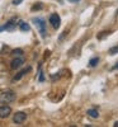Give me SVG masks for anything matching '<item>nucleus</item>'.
<instances>
[{
  "instance_id": "13",
  "label": "nucleus",
  "mask_w": 118,
  "mask_h": 127,
  "mask_svg": "<svg viewBox=\"0 0 118 127\" xmlns=\"http://www.w3.org/2000/svg\"><path fill=\"white\" fill-rule=\"evenodd\" d=\"M116 54H118V45L109 50V55H116Z\"/></svg>"
},
{
  "instance_id": "4",
  "label": "nucleus",
  "mask_w": 118,
  "mask_h": 127,
  "mask_svg": "<svg viewBox=\"0 0 118 127\" xmlns=\"http://www.w3.org/2000/svg\"><path fill=\"white\" fill-rule=\"evenodd\" d=\"M27 118V114L24 112H17L14 114V117H13V121L14 123H23Z\"/></svg>"
},
{
  "instance_id": "17",
  "label": "nucleus",
  "mask_w": 118,
  "mask_h": 127,
  "mask_svg": "<svg viewBox=\"0 0 118 127\" xmlns=\"http://www.w3.org/2000/svg\"><path fill=\"white\" fill-rule=\"evenodd\" d=\"M69 1H72V3H78V1H80V0H69Z\"/></svg>"
},
{
  "instance_id": "7",
  "label": "nucleus",
  "mask_w": 118,
  "mask_h": 127,
  "mask_svg": "<svg viewBox=\"0 0 118 127\" xmlns=\"http://www.w3.org/2000/svg\"><path fill=\"white\" fill-rule=\"evenodd\" d=\"M14 28H15V23H14V20H9V22H8L5 26L0 27V32H1V31H5V29L12 31V29H14Z\"/></svg>"
},
{
  "instance_id": "6",
  "label": "nucleus",
  "mask_w": 118,
  "mask_h": 127,
  "mask_svg": "<svg viewBox=\"0 0 118 127\" xmlns=\"http://www.w3.org/2000/svg\"><path fill=\"white\" fill-rule=\"evenodd\" d=\"M24 64V59H22V57H17V59H14L13 61H12V64H10V67H12L13 70H15V69H18V67H20Z\"/></svg>"
},
{
  "instance_id": "11",
  "label": "nucleus",
  "mask_w": 118,
  "mask_h": 127,
  "mask_svg": "<svg viewBox=\"0 0 118 127\" xmlns=\"http://www.w3.org/2000/svg\"><path fill=\"white\" fill-rule=\"evenodd\" d=\"M99 64V59L98 57H94V59H91L90 61H89V66L90 67H94V66H96Z\"/></svg>"
},
{
  "instance_id": "10",
  "label": "nucleus",
  "mask_w": 118,
  "mask_h": 127,
  "mask_svg": "<svg viewBox=\"0 0 118 127\" xmlns=\"http://www.w3.org/2000/svg\"><path fill=\"white\" fill-rule=\"evenodd\" d=\"M19 28H20V31H23V32H28L30 29L29 24L26 23V22H19Z\"/></svg>"
},
{
  "instance_id": "5",
  "label": "nucleus",
  "mask_w": 118,
  "mask_h": 127,
  "mask_svg": "<svg viewBox=\"0 0 118 127\" xmlns=\"http://www.w3.org/2000/svg\"><path fill=\"white\" fill-rule=\"evenodd\" d=\"M12 113V108L9 105H1L0 107V118H6Z\"/></svg>"
},
{
  "instance_id": "18",
  "label": "nucleus",
  "mask_w": 118,
  "mask_h": 127,
  "mask_svg": "<svg viewBox=\"0 0 118 127\" xmlns=\"http://www.w3.org/2000/svg\"><path fill=\"white\" fill-rule=\"evenodd\" d=\"M113 126H114V127H118V121H117V122H114V125H113Z\"/></svg>"
},
{
  "instance_id": "19",
  "label": "nucleus",
  "mask_w": 118,
  "mask_h": 127,
  "mask_svg": "<svg viewBox=\"0 0 118 127\" xmlns=\"http://www.w3.org/2000/svg\"><path fill=\"white\" fill-rule=\"evenodd\" d=\"M116 69H117V70H118V62H117V65H116Z\"/></svg>"
},
{
  "instance_id": "3",
  "label": "nucleus",
  "mask_w": 118,
  "mask_h": 127,
  "mask_svg": "<svg viewBox=\"0 0 118 127\" xmlns=\"http://www.w3.org/2000/svg\"><path fill=\"white\" fill-rule=\"evenodd\" d=\"M50 23H51V26L55 28V29H57V28L60 27V24H61V18H60V15L56 14V13L51 14V17H50Z\"/></svg>"
},
{
  "instance_id": "1",
  "label": "nucleus",
  "mask_w": 118,
  "mask_h": 127,
  "mask_svg": "<svg viewBox=\"0 0 118 127\" xmlns=\"http://www.w3.org/2000/svg\"><path fill=\"white\" fill-rule=\"evenodd\" d=\"M17 98V95L14 92H3L0 93V103H10V102H14Z\"/></svg>"
},
{
  "instance_id": "15",
  "label": "nucleus",
  "mask_w": 118,
  "mask_h": 127,
  "mask_svg": "<svg viewBox=\"0 0 118 127\" xmlns=\"http://www.w3.org/2000/svg\"><path fill=\"white\" fill-rule=\"evenodd\" d=\"M42 8V4H38V5H34L33 8H32V10H36V9H41Z\"/></svg>"
},
{
  "instance_id": "8",
  "label": "nucleus",
  "mask_w": 118,
  "mask_h": 127,
  "mask_svg": "<svg viewBox=\"0 0 118 127\" xmlns=\"http://www.w3.org/2000/svg\"><path fill=\"white\" fill-rule=\"evenodd\" d=\"M28 71H30V67H27V69L22 70L20 72H18V75H15L13 80H19V79H22V78H23V75H26V72H28Z\"/></svg>"
},
{
  "instance_id": "2",
  "label": "nucleus",
  "mask_w": 118,
  "mask_h": 127,
  "mask_svg": "<svg viewBox=\"0 0 118 127\" xmlns=\"http://www.w3.org/2000/svg\"><path fill=\"white\" fill-rule=\"evenodd\" d=\"M33 23L34 26L39 29V33L42 37H46V23L42 18H33Z\"/></svg>"
},
{
  "instance_id": "9",
  "label": "nucleus",
  "mask_w": 118,
  "mask_h": 127,
  "mask_svg": "<svg viewBox=\"0 0 118 127\" xmlns=\"http://www.w3.org/2000/svg\"><path fill=\"white\" fill-rule=\"evenodd\" d=\"M87 114H88V116H90L91 118H98V117H99V113H98V111L94 109V108H93V109H88Z\"/></svg>"
},
{
  "instance_id": "16",
  "label": "nucleus",
  "mask_w": 118,
  "mask_h": 127,
  "mask_svg": "<svg viewBox=\"0 0 118 127\" xmlns=\"http://www.w3.org/2000/svg\"><path fill=\"white\" fill-rule=\"evenodd\" d=\"M23 0H13V4H15V5H18V4H20Z\"/></svg>"
},
{
  "instance_id": "14",
  "label": "nucleus",
  "mask_w": 118,
  "mask_h": 127,
  "mask_svg": "<svg viewBox=\"0 0 118 127\" xmlns=\"http://www.w3.org/2000/svg\"><path fill=\"white\" fill-rule=\"evenodd\" d=\"M12 54H13L14 56H20V55L23 54V51H22V50H14V51L12 52Z\"/></svg>"
},
{
  "instance_id": "12",
  "label": "nucleus",
  "mask_w": 118,
  "mask_h": 127,
  "mask_svg": "<svg viewBox=\"0 0 118 127\" xmlns=\"http://www.w3.org/2000/svg\"><path fill=\"white\" fill-rule=\"evenodd\" d=\"M108 34H111V31H104V32H102V34H98L96 37H98V39H102V38H104L105 36H108Z\"/></svg>"
}]
</instances>
